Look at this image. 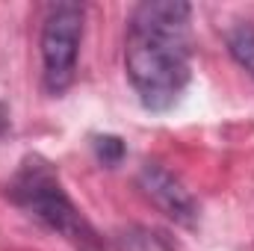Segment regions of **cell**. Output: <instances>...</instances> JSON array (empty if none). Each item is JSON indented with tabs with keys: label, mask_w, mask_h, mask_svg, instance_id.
<instances>
[{
	"label": "cell",
	"mask_w": 254,
	"mask_h": 251,
	"mask_svg": "<svg viewBox=\"0 0 254 251\" xmlns=\"http://www.w3.org/2000/svg\"><path fill=\"white\" fill-rule=\"evenodd\" d=\"M136 184L145 192V198L160 210L166 213L172 222L192 228L198 222V201L192 198V192L166 166L160 163H142L139 175H136Z\"/></svg>",
	"instance_id": "4"
},
{
	"label": "cell",
	"mask_w": 254,
	"mask_h": 251,
	"mask_svg": "<svg viewBox=\"0 0 254 251\" xmlns=\"http://www.w3.org/2000/svg\"><path fill=\"white\" fill-rule=\"evenodd\" d=\"M225 42H228V54L234 57V63L254 80V24H249V21L234 24L225 36Z\"/></svg>",
	"instance_id": "5"
},
{
	"label": "cell",
	"mask_w": 254,
	"mask_h": 251,
	"mask_svg": "<svg viewBox=\"0 0 254 251\" xmlns=\"http://www.w3.org/2000/svg\"><path fill=\"white\" fill-rule=\"evenodd\" d=\"M125 71L151 113L172 110L192 77V6L184 0H145L127 18Z\"/></svg>",
	"instance_id": "1"
},
{
	"label": "cell",
	"mask_w": 254,
	"mask_h": 251,
	"mask_svg": "<svg viewBox=\"0 0 254 251\" xmlns=\"http://www.w3.org/2000/svg\"><path fill=\"white\" fill-rule=\"evenodd\" d=\"M6 195L15 207H21L27 216L42 222L51 234L63 237L77 251H104L98 231L71 201L57 169L45 157L27 154L21 166L15 169V175L9 178Z\"/></svg>",
	"instance_id": "2"
},
{
	"label": "cell",
	"mask_w": 254,
	"mask_h": 251,
	"mask_svg": "<svg viewBox=\"0 0 254 251\" xmlns=\"http://www.w3.org/2000/svg\"><path fill=\"white\" fill-rule=\"evenodd\" d=\"M86 9L80 3H51L42 18V83L48 95H63L77 77Z\"/></svg>",
	"instance_id": "3"
},
{
	"label": "cell",
	"mask_w": 254,
	"mask_h": 251,
	"mask_svg": "<svg viewBox=\"0 0 254 251\" xmlns=\"http://www.w3.org/2000/svg\"><path fill=\"white\" fill-rule=\"evenodd\" d=\"M92 151L104 166H119L125 157V142L119 136H92Z\"/></svg>",
	"instance_id": "6"
}]
</instances>
